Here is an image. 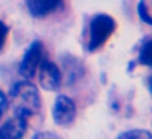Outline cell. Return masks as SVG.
Here are the masks:
<instances>
[{
    "label": "cell",
    "mask_w": 152,
    "mask_h": 139,
    "mask_svg": "<svg viewBox=\"0 0 152 139\" xmlns=\"http://www.w3.org/2000/svg\"><path fill=\"white\" fill-rule=\"evenodd\" d=\"M7 36H8V26L0 20V51L5 48V43H7Z\"/></svg>",
    "instance_id": "11"
},
{
    "label": "cell",
    "mask_w": 152,
    "mask_h": 139,
    "mask_svg": "<svg viewBox=\"0 0 152 139\" xmlns=\"http://www.w3.org/2000/svg\"><path fill=\"white\" fill-rule=\"evenodd\" d=\"M31 139H61V138L57 134H54V132H51V131H39Z\"/></svg>",
    "instance_id": "12"
},
{
    "label": "cell",
    "mask_w": 152,
    "mask_h": 139,
    "mask_svg": "<svg viewBox=\"0 0 152 139\" xmlns=\"http://www.w3.org/2000/svg\"><path fill=\"white\" fill-rule=\"evenodd\" d=\"M7 102L10 103L15 116L28 119L38 115L41 110V97L38 89L31 82H17L8 93Z\"/></svg>",
    "instance_id": "1"
},
{
    "label": "cell",
    "mask_w": 152,
    "mask_h": 139,
    "mask_svg": "<svg viewBox=\"0 0 152 139\" xmlns=\"http://www.w3.org/2000/svg\"><path fill=\"white\" fill-rule=\"evenodd\" d=\"M38 72H39V83L44 90L53 92V90L59 89L61 80H62V74H61V69L54 62L43 59L39 67H38Z\"/></svg>",
    "instance_id": "5"
},
{
    "label": "cell",
    "mask_w": 152,
    "mask_h": 139,
    "mask_svg": "<svg viewBox=\"0 0 152 139\" xmlns=\"http://www.w3.org/2000/svg\"><path fill=\"white\" fill-rule=\"evenodd\" d=\"M116 30V21L106 13H98L90 20L87 28V49L90 53L98 51L111 38Z\"/></svg>",
    "instance_id": "2"
},
{
    "label": "cell",
    "mask_w": 152,
    "mask_h": 139,
    "mask_svg": "<svg viewBox=\"0 0 152 139\" xmlns=\"http://www.w3.org/2000/svg\"><path fill=\"white\" fill-rule=\"evenodd\" d=\"M26 124L28 119L13 116L0 126V139H23L26 134Z\"/></svg>",
    "instance_id": "6"
},
{
    "label": "cell",
    "mask_w": 152,
    "mask_h": 139,
    "mask_svg": "<svg viewBox=\"0 0 152 139\" xmlns=\"http://www.w3.org/2000/svg\"><path fill=\"white\" fill-rule=\"evenodd\" d=\"M7 105H8V102H7V97H5V95H4V92L0 90V118L4 116L5 110H7Z\"/></svg>",
    "instance_id": "13"
},
{
    "label": "cell",
    "mask_w": 152,
    "mask_h": 139,
    "mask_svg": "<svg viewBox=\"0 0 152 139\" xmlns=\"http://www.w3.org/2000/svg\"><path fill=\"white\" fill-rule=\"evenodd\" d=\"M137 13L144 23L152 25V0H139Z\"/></svg>",
    "instance_id": "8"
},
{
    "label": "cell",
    "mask_w": 152,
    "mask_h": 139,
    "mask_svg": "<svg viewBox=\"0 0 152 139\" xmlns=\"http://www.w3.org/2000/svg\"><path fill=\"white\" fill-rule=\"evenodd\" d=\"M137 61L142 66L152 67V40L145 41V43L142 44L141 51H139V56H137Z\"/></svg>",
    "instance_id": "9"
},
{
    "label": "cell",
    "mask_w": 152,
    "mask_h": 139,
    "mask_svg": "<svg viewBox=\"0 0 152 139\" xmlns=\"http://www.w3.org/2000/svg\"><path fill=\"white\" fill-rule=\"evenodd\" d=\"M77 116V106L72 98L59 95L53 106V119L59 126H70Z\"/></svg>",
    "instance_id": "4"
},
{
    "label": "cell",
    "mask_w": 152,
    "mask_h": 139,
    "mask_svg": "<svg viewBox=\"0 0 152 139\" xmlns=\"http://www.w3.org/2000/svg\"><path fill=\"white\" fill-rule=\"evenodd\" d=\"M43 59H44V44L41 41H33L20 62V74L25 79H31L36 74Z\"/></svg>",
    "instance_id": "3"
},
{
    "label": "cell",
    "mask_w": 152,
    "mask_h": 139,
    "mask_svg": "<svg viewBox=\"0 0 152 139\" xmlns=\"http://www.w3.org/2000/svg\"><path fill=\"white\" fill-rule=\"evenodd\" d=\"M61 5H62V0H26L28 12L36 18L54 13Z\"/></svg>",
    "instance_id": "7"
},
{
    "label": "cell",
    "mask_w": 152,
    "mask_h": 139,
    "mask_svg": "<svg viewBox=\"0 0 152 139\" xmlns=\"http://www.w3.org/2000/svg\"><path fill=\"white\" fill-rule=\"evenodd\" d=\"M149 90H151V92H152V77H151V79H149Z\"/></svg>",
    "instance_id": "14"
},
{
    "label": "cell",
    "mask_w": 152,
    "mask_h": 139,
    "mask_svg": "<svg viewBox=\"0 0 152 139\" xmlns=\"http://www.w3.org/2000/svg\"><path fill=\"white\" fill-rule=\"evenodd\" d=\"M118 139H152V132L145 129H129L118 136Z\"/></svg>",
    "instance_id": "10"
}]
</instances>
